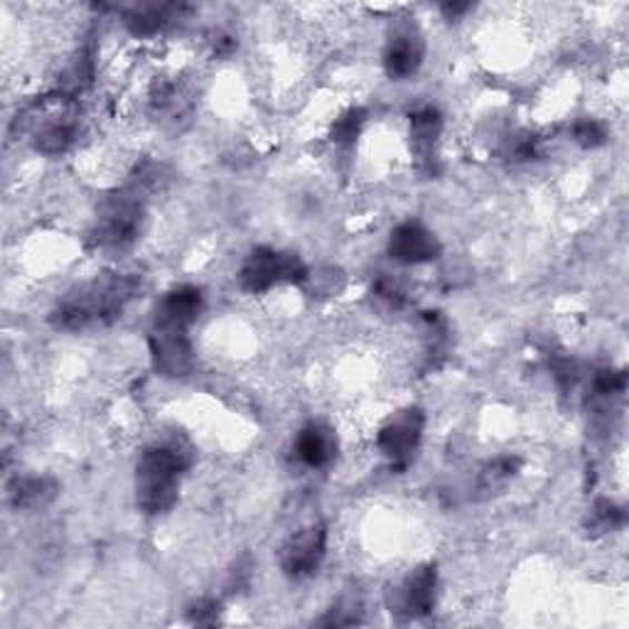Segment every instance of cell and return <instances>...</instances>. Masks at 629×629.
Here are the masks:
<instances>
[{"instance_id": "cb8c5ba5", "label": "cell", "mask_w": 629, "mask_h": 629, "mask_svg": "<svg viewBox=\"0 0 629 629\" xmlns=\"http://www.w3.org/2000/svg\"><path fill=\"white\" fill-rule=\"evenodd\" d=\"M441 10L443 13L448 16V18H462L465 13H470L472 10V6L470 3H445V6H441Z\"/></svg>"}, {"instance_id": "ffe728a7", "label": "cell", "mask_w": 629, "mask_h": 629, "mask_svg": "<svg viewBox=\"0 0 629 629\" xmlns=\"http://www.w3.org/2000/svg\"><path fill=\"white\" fill-rule=\"evenodd\" d=\"M625 524V509L612 500H598L592 507V527L598 531H612Z\"/></svg>"}, {"instance_id": "6da1fadb", "label": "cell", "mask_w": 629, "mask_h": 629, "mask_svg": "<svg viewBox=\"0 0 629 629\" xmlns=\"http://www.w3.org/2000/svg\"><path fill=\"white\" fill-rule=\"evenodd\" d=\"M140 291L136 273H109L79 286L57 303L50 320L57 330L87 332L116 323Z\"/></svg>"}, {"instance_id": "8fae6325", "label": "cell", "mask_w": 629, "mask_h": 629, "mask_svg": "<svg viewBox=\"0 0 629 629\" xmlns=\"http://www.w3.org/2000/svg\"><path fill=\"white\" fill-rule=\"evenodd\" d=\"M295 460L307 470H325L337 458V435L325 423H307L295 435Z\"/></svg>"}, {"instance_id": "30bf717a", "label": "cell", "mask_w": 629, "mask_h": 629, "mask_svg": "<svg viewBox=\"0 0 629 629\" xmlns=\"http://www.w3.org/2000/svg\"><path fill=\"white\" fill-rule=\"evenodd\" d=\"M202 305H205V298L197 286H177L160 301L153 327L189 332V327L197 323Z\"/></svg>"}, {"instance_id": "603a6c76", "label": "cell", "mask_w": 629, "mask_h": 629, "mask_svg": "<svg viewBox=\"0 0 629 629\" xmlns=\"http://www.w3.org/2000/svg\"><path fill=\"white\" fill-rule=\"evenodd\" d=\"M219 610H222V605L217 600H212V598L197 600L193 608H189V620L197 625H212V622H217Z\"/></svg>"}, {"instance_id": "8992f818", "label": "cell", "mask_w": 629, "mask_h": 629, "mask_svg": "<svg viewBox=\"0 0 629 629\" xmlns=\"http://www.w3.org/2000/svg\"><path fill=\"white\" fill-rule=\"evenodd\" d=\"M327 553V527L323 521L295 531L281 549V568L293 580H305L317 573Z\"/></svg>"}, {"instance_id": "e0dca14e", "label": "cell", "mask_w": 629, "mask_h": 629, "mask_svg": "<svg viewBox=\"0 0 629 629\" xmlns=\"http://www.w3.org/2000/svg\"><path fill=\"white\" fill-rule=\"evenodd\" d=\"M521 470V458L517 455H500L492 462H487L480 472V492L492 494L497 490H504V487L514 480V474Z\"/></svg>"}, {"instance_id": "52a82bcc", "label": "cell", "mask_w": 629, "mask_h": 629, "mask_svg": "<svg viewBox=\"0 0 629 629\" xmlns=\"http://www.w3.org/2000/svg\"><path fill=\"white\" fill-rule=\"evenodd\" d=\"M438 596V571L435 566H419L401 583L391 590L389 608L403 620H421L431 615Z\"/></svg>"}, {"instance_id": "7402d4cb", "label": "cell", "mask_w": 629, "mask_h": 629, "mask_svg": "<svg viewBox=\"0 0 629 629\" xmlns=\"http://www.w3.org/2000/svg\"><path fill=\"white\" fill-rule=\"evenodd\" d=\"M374 293H376V298L384 301L389 307H401L403 303H406V293H403L401 283L394 278H379Z\"/></svg>"}, {"instance_id": "5b68a950", "label": "cell", "mask_w": 629, "mask_h": 629, "mask_svg": "<svg viewBox=\"0 0 629 629\" xmlns=\"http://www.w3.org/2000/svg\"><path fill=\"white\" fill-rule=\"evenodd\" d=\"M425 431V415L421 409H403L379 429L376 445L382 450V455L391 462V465L403 468L409 465L415 450L421 448Z\"/></svg>"}, {"instance_id": "2e32d148", "label": "cell", "mask_w": 629, "mask_h": 629, "mask_svg": "<svg viewBox=\"0 0 629 629\" xmlns=\"http://www.w3.org/2000/svg\"><path fill=\"white\" fill-rule=\"evenodd\" d=\"M443 130V116L435 106H421L419 111H413L411 116V140L413 148L419 153H429L433 150V146L438 144Z\"/></svg>"}, {"instance_id": "7c38bea8", "label": "cell", "mask_w": 629, "mask_h": 629, "mask_svg": "<svg viewBox=\"0 0 629 629\" xmlns=\"http://www.w3.org/2000/svg\"><path fill=\"white\" fill-rule=\"evenodd\" d=\"M425 59V42L419 32L403 30L389 40L384 50V69L391 79L403 81L419 72Z\"/></svg>"}, {"instance_id": "44dd1931", "label": "cell", "mask_w": 629, "mask_h": 629, "mask_svg": "<svg viewBox=\"0 0 629 629\" xmlns=\"http://www.w3.org/2000/svg\"><path fill=\"white\" fill-rule=\"evenodd\" d=\"M573 140L580 148H598L608 140V128H605L596 118H583V121L573 124Z\"/></svg>"}, {"instance_id": "7a4b0ae2", "label": "cell", "mask_w": 629, "mask_h": 629, "mask_svg": "<svg viewBox=\"0 0 629 629\" xmlns=\"http://www.w3.org/2000/svg\"><path fill=\"white\" fill-rule=\"evenodd\" d=\"M193 455L177 441L156 443L140 455L136 465V504L148 517L173 512L180 497V482Z\"/></svg>"}, {"instance_id": "277c9868", "label": "cell", "mask_w": 629, "mask_h": 629, "mask_svg": "<svg viewBox=\"0 0 629 629\" xmlns=\"http://www.w3.org/2000/svg\"><path fill=\"white\" fill-rule=\"evenodd\" d=\"M311 278V271L298 254H286L271 246H258L246 256L239 271V283L246 293H266L283 283L301 286Z\"/></svg>"}, {"instance_id": "ba28073f", "label": "cell", "mask_w": 629, "mask_h": 629, "mask_svg": "<svg viewBox=\"0 0 629 629\" xmlns=\"http://www.w3.org/2000/svg\"><path fill=\"white\" fill-rule=\"evenodd\" d=\"M389 256L403 266H423L441 256V244L421 222H401L389 236Z\"/></svg>"}, {"instance_id": "9c48e42d", "label": "cell", "mask_w": 629, "mask_h": 629, "mask_svg": "<svg viewBox=\"0 0 629 629\" xmlns=\"http://www.w3.org/2000/svg\"><path fill=\"white\" fill-rule=\"evenodd\" d=\"M150 354L156 370L165 376H185L193 370V342L183 330L153 327Z\"/></svg>"}, {"instance_id": "d6986e66", "label": "cell", "mask_w": 629, "mask_h": 629, "mask_svg": "<svg viewBox=\"0 0 629 629\" xmlns=\"http://www.w3.org/2000/svg\"><path fill=\"white\" fill-rule=\"evenodd\" d=\"M625 389H627L625 370H602L592 376V394L600 399L622 396Z\"/></svg>"}, {"instance_id": "9a60e30c", "label": "cell", "mask_w": 629, "mask_h": 629, "mask_svg": "<svg viewBox=\"0 0 629 629\" xmlns=\"http://www.w3.org/2000/svg\"><path fill=\"white\" fill-rule=\"evenodd\" d=\"M79 126L72 121V116H55L50 121H42L35 130V148L42 156H62L77 144Z\"/></svg>"}, {"instance_id": "ac0fdd59", "label": "cell", "mask_w": 629, "mask_h": 629, "mask_svg": "<svg viewBox=\"0 0 629 629\" xmlns=\"http://www.w3.org/2000/svg\"><path fill=\"white\" fill-rule=\"evenodd\" d=\"M364 121H366L364 109H350L347 114H342L335 126H332V140H335L337 146H352L354 140L360 138Z\"/></svg>"}, {"instance_id": "4fadbf2b", "label": "cell", "mask_w": 629, "mask_h": 629, "mask_svg": "<svg viewBox=\"0 0 629 629\" xmlns=\"http://www.w3.org/2000/svg\"><path fill=\"white\" fill-rule=\"evenodd\" d=\"M57 494V482L42 474H18L8 484V502L18 512H30V509H40L50 504Z\"/></svg>"}, {"instance_id": "5bb4252c", "label": "cell", "mask_w": 629, "mask_h": 629, "mask_svg": "<svg viewBox=\"0 0 629 629\" xmlns=\"http://www.w3.org/2000/svg\"><path fill=\"white\" fill-rule=\"evenodd\" d=\"M187 10V6H136L124 16V22L134 38H156Z\"/></svg>"}, {"instance_id": "3957f363", "label": "cell", "mask_w": 629, "mask_h": 629, "mask_svg": "<svg viewBox=\"0 0 629 629\" xmlns=\"http://www.w3.org/2000/svg\"><path fill=\"white\" fill-rule=\"evenodd\" d=\"M144 222L146 209L136 193H121L109 197L99 209L97 224H94L91 244L97 246L101 254H124L138 242L140 232H144Z\"/></svg>"}]
</instances>
